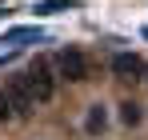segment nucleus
<instances>
[{
  "instance_id": "f257e3e1",
  "label": "nucleus",
  "mask_w": 148,
  "mask_h": 140,
  "mask_svg": "<svg viewBox=\"0 0 148 140\" xmlns=\"http://www.w3.org/2000/svg\"><path fill=\"white\" fill-rule=\"evenodd\" d=\"M52 80H56V72H52V64H44V60H36L24 76H16V84H20V88H24L36 104L52 100V92H56V84H52Z\"/></svg>"
},
{
  "instance_id": "f03ea898",
  "label": "nucleus",
  "mask_w": 148,
  "mask_h": 140,
  "mask_svg": "<svg viewBox=\"0 0 148 140\" xmlns=\"http://www.w3.org/2000/svg\"><path fill=\"white\" fill-rule=\"evenodd\" d=\"M108 68H112V76H116V80H140V76L148 72L144 60H140L136 52H116V56L108 60Z\"/></svg>"
},
{
  "instance_id": "7ed1b4c3",
  "label": "nucleus",
  "mask_w": 148,
  "mask_h": 140,
  "mask_svg": "<svg viewBox=\"0 0 148 140\" xmlns=\"http://www.w3.org/2000/svg\"><path fill=\"white\" fill-rule=\"evenodd\" d=\"M56 64H60V76H68V80H84V76H88V60H84L80 48L56 52Z\"/></svg>"
},
{
  "instance_id": "20e7f679",
  "label": "nucleus",
  "mask_w": 148,
  "mask_h": 140,
  "mask_svg": "<svg viewBox=\"0 0 148 140\" xmlns=\"http://www.w3.org/2000/svg\"><path fill=\"white\" fill-rule=\"evenodd\" d=\"M8 104H12V120H24L28 112H32V108H36V100H32V96H28L24 88H20V84H16V80H12V84H8Z\"/></svg>"
},
{
  "instance_id": "39448f33",
  "label": "nucleus",
  "mask_w": 148,
  "mask_h": 140,
  "mask_svg": "<svg viewBox=\"0 0 148 140\" xmlns=\"http://www.w3.org/2000/svg\"><path fill=\"white\" fill-rule=\"evenodd\" d=\"M44 40H48V32H40V28H12L4 36L8 48H28V44H44Z\"/></svg>"
},
{
  "instance_id": "423d86ee",
  "label": "nucleus",
  "mask_w": 148,
  "mask_h": 140,
  "mask_svg": "<svg viewBox=\"0 0 148 140\" xmlns=\"http://www.w3.org/2000/svg\"><path fill=\"white\" fill-rule=\"evenodd\" d=\"M72 0H40L36 4V16H56V12H68Z\"/></svg>"
},
{
  "instance_id": "0eeeda50",
  "label": "nucleus",
  "mask_w": 148,
  "mask_h": 140,
  "mask_svg": "<svg viewBox=\"0 0 148 140\" xmlns=\"http://www.w3.org/2000/svg\"><path fill=\"white\" fill-rule=\"evenodd\" d=\"M104 124H108V112H104V108H92V112H88V124H84V128H88V132L96 136V132H104Z\"/></svg>"
},
{
  "instance_id": "6e6552de",
  "label": "nucleus",
  "mask_w": 148,
  "mask_h": 140,
  "mask_svg": "<svg viewBox=\"0 0 148 140\" xmlns=\"http://www.w3.org/2000/svg\"><path fill=\"white\" fill-rule=\"evenodd\" d=\"M140 116H144V112H140L132 100H124V104H120V120L128 124V128H132V124H140Z\"/></svg>"
},
{
  "instance_id": "1a4fd4ad",
  "label": "nucleus",
  "mask_w": 148,
  "mask_h": 140,
  "mask_svg": "<svg viewBox=\"0 0 148 140\" xmlns=\"http://www.w3.org/2000/svg\"><path fill=\"white\" fill-rule=\"evenodd\" d=\"M0 120H12V104H8V88H0Z\"/></svg>"
},
{
  "instance_id": "9d476101",
  "label": "nucleus",
  "mask_w": 148,
  "mask_h": 140,
  "mask_svg": "<svg viewBox=\"0 0 148 140\" xmlns=\"http://www.w3.org/2000/svg\"><path fill=\"white\" fill-rule=\"evenodd\" d=\"M140 36H144V40H148V28H140Z\"/></svg>"
}]
</instances>
